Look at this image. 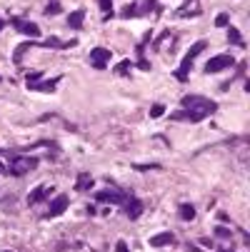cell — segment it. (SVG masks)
<instances>
[{"label": "cell", "instance_id": "obj_1", "mask_svg": "<svg viewBox=\"0 0 250 252\" xmlns=\"http://www.w3.org/2000/svg\"><path fill=\"white\" fill-rule=\"evenodd\" d=\"M183 105V110L180 113H173L170 117L173 120H185V122H203L205 117H210L215 110H218V105L215 100L210 97H203V95H185L180 100Z\"/></svg>", "mask_w": 250, "mask_h": 252}, {"label": "cell", "instance_id": "obj_2", "mask_svg": "<svg viewBox=\"0 0 250 252\" xmlns=\"http://www.w3.org/2000/svg\"><path fill=\"white\" fill-rule=\"evenodd\" d=\"M8 160H10L8 175H13V177H20V175H25L38 167V157H33V155H15V153L10 155L8 153Z\"/></svg>", "mask_w": 250, "mask_h": 252}, {"label": "cell", "instance_id": "obj_3", "mask_svg": "<svg viewBox=\"0 0 250 252\" xmlns=\"http://www.w3.org/2000/svg\"><path fill=\"white\" fill-rule=\"evenodd\" d=\"M205 48H208L205 40H198V43H195V45H190V50L185 53V58H183V62H180V68L175 70V78H178L180 82H188V75H190V68H193L195 58H198Z\"/></svg>", "mask_w": 250, "mask_h": 252}, {"label": "cell", "instance_id": "obj_4", "mask_svg": "<svg viewBox=\"0 0 250 252\" xmlns=\"http://www.w3.org/2000/svg\"><path fill=\"white\" fill-rule=\"evenodd\" d=\"M153 10H155V0H135V3H130L120 15L123 18H140V15L153 13Z\"/></svg>", "mask_w": 250, "mask_h": 252}, {"label": "cell", "instance_id": "obj_5", "mask_svg": "<svg viewBox=\"0 0 250 252\" xmlns=\"http://www.w3.org/2000/svg\"><path fill=\"white\" fill-rule=\"evenodd\" d=\"M130 195H133V193H128V190H115V187H110V190H98V193H95V200H98V202H110V205H123Z\"/></svg>", "mask_w": 250, "mask_h": 252}, {"label": "cell", "instance_id": "obj_6", "mask_svg": "<svg viewBox=\"0 0 250 252\" xmlns=\"http://www.w3.org/2000/svg\"><path fill=\"white\" fill-rule=\"evenodd\" d=\"M233 65H235V60L230 55H215V58H210L205 62V73L208 75H210V73H223V70L233 68Z\"/></svg>", "mask_w": 250, "mask_h": 252}, {"label": "cell", "instance_id": "obj_7", "mask_svg": "<svg viewBox=\"0 0 250 252\" xmlns=\"http://www.w3.org/2000/svg\"><path fill=\"white\" fill-rule=\"evenodd\" d=\"M110 62V48H93L90 50V65L95 70H105Z\"/></svg>", "mask_w": 250, "mask_h": 252}, {"label": "cell", "instance_id": "obj_8", "mask_svg": "<svg viewBox=\"0 0 250 252\" xmlns=\"http://www.w3.org/2000/svg\"><path fill=\"white\" fill-rule=\"evenodd\" d=\"M10 25H13L18 33L30 35V38H38V35H40V28H38L35 23H30V20H25V18H10Z\"/></svg>", "mask_w": 250, "mask_h": 252}, {"label": "cell", "instance_id": "obj_9", "mask_svg": "<svg viewBox=\"0 0 250 252\" xmlns=\"http://www.w3.org/2000/svg\"><path fill=\"white\" fill-rule=\"evenodd\" d=\"M78 45V40H60V38H48V40H43V43H35V48H53V50H70V48H75Z\"/></svg>", "mask_w": 250, "mask_h": 252}, {"label": "cell", "instance_id": "obj_10", "mask_svg": "<svg viewBox=\"0 0 250 252\" xmlns=\"http://www.w3.org/2000/svg\"><path fill=\"white\" fill-rule=\"evenodd\" d=\"M123 213L128 215L130 220H138V217L143 215V202H140V200H138L135 195H130L128 200L123 202Z\"/></svg>", "mask_w": 250, "mask_h": 252}, {"label": "cell", "instance_id": "obj_11", "mask_svg": "<svg viewBox=\"0 0 250 252\" xmlns=\"http://www.w3.org/2000/svg\"><path fill=\"white\" fill-rule=\"evenodd\" d=\"M65 207H68V195H58V197L50 202V207H48L45 217L50 220V217H58V215H62V213H65Z\"/></svg>", "mask_w": 250, "mask_h": 252}, {"label": "cell", "instance_id": "obj_12", "mask_svg": "<svg viewBox=\"0 0 250 252\" xmlns=\"http://www.w3.org/2000/svg\"><path fill=\"white\" fill-rule=\"evenodd\" d=\"M53 195V187H48V185H40V187H35V190L28 195V205H40L43 200H48Z\"/></svg>", "mask_w": 250, "mask_h": 252}, {"label": "cell", "instance_id": "obj_13", "mask_svg": "<svg viewBox=\"0 0 250 252\" xmlns=\"http://www.w3.org/2000/svg\"><path fill=\"white\" fill-rule=\"evenodd\" d=\"M58 82H60V78H53V80H43V78H40L38 82H30L28 90H35V93H53V90L58 88Z\"/></svg>", "mask_w": 250, "mask_h": 252}, {"label": "cell", "instance_id": "obj_14", "mask_svg": "<svg viewBox=\"0 0 250 252\" xmlns=\"http://www.w3.org/2000/svg\"><path fill=\"white\" fill-rule=\"evenodd\" d=\"M178 237L173 233H160L155 237H150V247H168V245H175Z\"/></svg>", "mask_w": 250, "mask_h": 252}, {"label": "cell", "instance_id": "obj_15", "mask_svg": "<svg viewBox=\"0 0 250 252\" xmlns=\"http://www.w3.org/2000/svg\"><path fill=\"white\" fill-rule=\"evenodd\" d=\"M83 20H85V10L78 8L75 13H70V15H68V25H70L73 30H80V28H83Z\"/></svg>", "mask_w": 250, "mask_h": 252}, {"label": "cell", "instance_id": "obj_16", "mask_svg": "<svg viewBox=\"0 0 250 252\" xmlns=\"http://www.w3.org/2000/svg\"><path fill=\"white\" fill-rule=\"evenodd\" d=\"M30 48H35V40H28V43H20V45L15 48V53H13V60H15V65H20V62H23V55H25Z\"/></svg>", "mask_w": 250, "mask_h": 252}, {"label": "cell", "instance_id": "obj_17", "mask_svg": "<svg viewBox=\"0 0 250 252\" xmlns=\"http://www.w3.org/2000/svg\"><path fill=\"white\" fill-rule=\"evenodd\" d=\"M90 187H93L90 173H80V175H78V182H75V190H78V193H85V190H90Z\"/></svg>", "mask_w": 250, "mask_h": 252}, {"label": "cell", "instance_id": "obj_18", "mask_svg": "<svg viewBox=\"0 0 250 252\" xmlns=\"http://www.w3.org/2000/svg\"><path fill=\"white\" fill-rule=\"evenodd\" d=\"M228 43H233V45H238V48H245V40H243V35H240V30L238 28H228Z\"/></svg>", "mask_w": 250, "mask_h": 252}, {"label": "cell", "instance_id": "obj_19", "mask_svg": "<svg viewBox=\"0 0 250 252\" xmlns=\"http://www.w3.org/2000/svg\"><path fill=\"white\" fill-rule=\"evenodd\" d=\"M178 215H180V220L190 222V220H195V207H193V205H180Z\"/></svg>", "mask_w": 250, "mask_h": 252}, {"label": "cell", "instance_id": "obj_20", "mask_svg": "<svg viewBox=\"0 0 250 252\" xmlns=\"http://www.w3.org/2000/svg\"><path fill=\"white\" fill-rule=\"evenodd\" d=\"M130 68H133V62H130V60H123V62H118L115 73H118V75H130Z\"/></svg>", "mask_w": 250, "mask_h": 252}, {"label": "cell", "instance_id": "obj_21", "mask_svg": "<svg viewBox=\"0 0 250 252\" xmlns=\"http://www.w3.org/2000/svg\"><path fill=\"white\" fill-rule=\"evenodd\" d=\"M100 8H103V20H108L110 15H113V0H100Z\"/></svg>", "mask_w": 250, "mask_h": 252}, {"label": "cell", "instance_id": "obj_22", "mask_svg": "<svg viewBox=\"0 0 250 252\" xmlns=\"http://www.w3.org/2000/svg\"><path fill=\"white\" fill-rule=\"evenodd\" d=\"M58 13H60V3L58 0H50L48 8H45V15H58Z\"/></svg>", "mask_w": 250, "mask_h": 252}, {"label": "cell", "instance_id": "obj_23", "mask_svg": "<svg viewBox=\"0 0 250 252\" xmlns=\"http://www.w3.org/2000/svg\"><path fill=\"white\" fill-rule=\"evenodd\" d=\"M215 235H218L220 240H230V237H233V233H230L228 227H215Z\"/></svg>", "mask_w": 250, "mask_h": 252}, {"label": "cell", "instance_id": "obj_24", "mask_svg": "<svg viewBox=\"0 0 250 252\" xmlns=\"http://www.w3.org/2000/svg\"><path fill=\"white\" fill-rule=\"evenodd\" d=\"M228 23H230V15H228V13H220V15L215 18V25H218V28H225Z\"/></svg>", "mask_w": 250, "mask_h": 252}, {"label": "cell", "instance_id": "obj_25", "mask_svg": "<svg viewBox=\"0 0 250 252\" xmlns=\"http://www.w3.org/2000/svg\"><path fill=\"white\" fill-rule=\"evenodd\" d=\"M160 115H165V105H153V108H150V117H160Z\"/></svg>", "mask_w": 250, "mask_h": 252}, {"label": "cell", "instance_id": "obj_26", "mask_svg": "<svg viewBox=\"0 0 250 252\" xmlns=\"http://www.w3.org/2000/svg\"><path fill=\"white\" fill-rule=\"evenodd\" d=\"M40 78H43V73H28V75H25V82L30 85V82H38Z\"/></svg>", "mask_w": 250, "mask_h": 252}, {"label": "cell", "instance_id": "obj_27", "mask_svg": "<svg viewBox=\"0 0 250 252\" xmlns=\"http://www.w3.org/2000/svg\"><path fill=\"white\" fill-rule=\"evenodd\" d=\"M115 252H130V250H128V245H125L123 240H118L115 242Z\"/></svg>", "mask_w": 250, "mask_h": 252}, {"label": "cell", "instance_id": "obj_28", "mask_svg": "<svg viewBox=\"0 0 250 252\" xmlns=\"http://www.w3.org/2000/svg\"><path fill=\"white\" fill-rule=\"evenodd\" d=\"M0 175H8V167H5L3 162H0Z\"/></svg>", "mask_w": 250, "mask_h": 252}, {"label": "cell", "instance_id": "obj_29", "mask_svg": "<svg viewBox=\"0 0 250 252\" xmlns=\"http://www.w3.org/2000/svg\"><path fill=\"white\" fill-rule=\"evenodd\" d=\"M5 28V20H0V30H3Z\"/></svg>", "mask_w": 250, "mask_h": 252}, {"label": "cell", "instance_id": "obj_30", "mask_svg": "<svg viewBox=\"0 0 250 252\" xmlns=\"http://www.w3.org/2000/svg\"><path fill=\"white\" fill-rule=\"evenodd\" d=\"M218 252H233V250H218Z\"/></svg>", "mask_w": 250, "mask_h": 252}]
</instances>
